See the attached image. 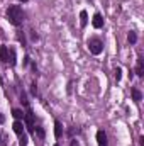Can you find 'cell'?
<instances>
[{"mask_svg":"<svg viewBox=\"0 0 144 146\" xmlns=\"http://www.w3.org/2000/svg\"><path fill=\"white\" fill-rule=\"evenodd\" d=\"M7 19L12 26H20L22 21H24V12H22V7L19 5H10L7 9Z\"/></svg>","mask_w":144,"mask_h":146,"instance_id":"6da1fadb","label":"cell"},{"mask_svg":"<svg viewBox=\"0 0 144 146\" xmlns=\"http://www.w3.org/2000/svg\"><path fill=\"white\" fill-rule=\"evenodd\" d=\"M88 48H90V53L92 54H100L104 51V42L100 39H90Z\"/></svg>","mask_w":144,"mask_h":146,"instance_id":"7a4b0ae2","label":"cell"},{"mask_svg":"<svg viewBox=\"0 0 144 146\" xmlns=\"http://www.w3.org/2000/svg\"><path fill=\"white\" fill-rule=\"evenodd\" d=\"M24 119H26V126H27V129L32 133L34 131V114H32V110L27 109V112L24 114Z\"/></svg>","mask_w":144,"mask_h":146,"instance_id":"3957f363","label":"cell"},{"mask_svg":"<svg viewBox=\"0 0 144 146\" xmlns=\"http://www.w3.org/2000/svg\"><path fill=\"white\" fill-rule=\"evenodd\" d=\"M92 24H93V27H95V29L104 27V19H102V15H100V14H95V15H93V19H92Z\"/></svg>","mask_w":144,"mask_h":146,"instance_id":"277c9868","label":"cell"},{"mask_svg":"<svg viewBox=\"0 0 144 146\" xmlns=\"http://www.w3.org/2000/svg\"><path fill=\"white\" fill-rule=\"evenodd\" d=\"M97 143H98V146H107V134L104 131L97 133Z\"/></svg>","mask_w":144,"mask_h":146,"instance_id":"5b68a950","label":"cell"},{"mask_svg":"<svg viewBox=\"0 0 144 146\" xmlns=\"http://www.w3.org/2000/svg\"><path fill=\"white\" fill-rule=\"evenodd\" d=\"M7 63H9L10 66H15V63H17V60H15V49H14V48H9V58H7Z\"/></svg>","mask_w":144,"mask_h":146,"instance_id":"8992f818","label":"cell"},{"mask_svg":"<svg viewBox=\"0 0 144 146\" xmlns=\"http://www.w3.org/2000/svg\"><path fill=\"white\" fill-rule=\"evenodd\" d=\"M12 127H14V133L19 134V136L24 133V122H22V121H15V122L12 124Z\"/></svg>","mask_w":144,"mask_h":146,"instance_id":"52a82bcc","label":"cell"},{"mask_svg":"<svg viewBox=\"0 0 144 146\" xmlns=\"http://www.w3.org/2000/svg\"><path fill=\"white\" fill-rule=\"evenodd\" d=\"M7 58H9V48L7 46H0V60L3 63H7Z\"/></svg>","mask_w":144,"mask_h":146,"instance_id":"ba28073f","label":"cell"},{"mask_svg":"<svg viewBox=\"0 0 144 146\" xmlns=\"http://www.w3.org/2000/svg\"><path fill=\"white\" fill-rule=\"evenodd\" d=\"M87 22H88V14H87L85 10H81V12H80V26H81V27H85V26H87Z\"/></svg>","mask_w":144,"mask_h":146,"instance_id":"9c48e42d","label":"cell"},{"mask_svg":"<svg viewBox=\"0 0 144 146\" xmlns=\"http://www.w3.org/2000/svg\"><path fill=\"white\" fill-rule=\"evenodd\" d=\"M61 133H63V126H61L59 121H56L54 122V136L56 138H61Z\"/></svg>","mask_w":144,"mask_h":146,"instance_id":"30bf717a","label":"cell"},{"mask_svg":"<svg viewBox=\"0 0 144 146\" xmlns=\"http://www.w3.org/2000/svg\"><path fill=\"white\" fill-rule=\"evenodd\" d=\"M136 73L139 75V76H143L144 75V66H143V58H139L137 60V68H136Z\"/></svg>","mask_w":144,"mask_h":146,"instance_id":"8fae6325","label":"cell"},{"mask_svg":"<svg viewBox=\"0 0 144 146\" xmlns=\"http://www.w3.org/2000/svg\"><path fill=\"white\" fill-rule=\"evenodd\" d=\"M12 115H14L17 121H22V119H24V112H22L20 109H14L12 110Z\"/></svg>","mask_w":144,"mask_h":146,"instance_id":"7c38bea8","label":"cell"},{"mask_svg":"<svg viewBox=\"0 0 144 146\" xmlns=\"http://www.w3.org/2000/svg\"><path fill=\"white\" fill-rule=\"evenodd\" d=\"M132 97H134V100H136V102H141V99H143V95H141V92H139L137 88H134V90H132Z\"/></svg>","mask_w":144,"mask_h":146,"instance_id":"4fadbf2b","label":"cell"},{"mask_svg":"<svg viewBox=\"0 0 144 146\" xmlns=\"http://www.w3.org/2000/svg\"><path fill=\"white\" fill-rule=\"evenodd\" d=\"M27 141H29V139H27L26 133H22V134H20V139H19V145L20 146H27Z\"/></svg>","mask_w":144,"mask_h":146,"instance_id":"5bb4252c","label":"cell"},{"mask_svg":"<svg viewBox=\"0 0 144 146\" xmlns=\"http://www.w3.org/2000/svg\"><path fill=\"white\" fill-rule=\"evenodd\" d=\"M127 41H129L131 44H134V42L137 41V36H136V33H129V36H127Z\"/></svg>","mask_w":144,"mask_h":146,"instance_id":"9a60e30c","label":"cell"},{"mask_svg":"<svg viewBox=\"0 0 144 146\" xmlns=\"http://www.w3.org/2000/svg\"><path fill=\"white\" fill-rule=\"evenodd\" d=\"M120 78H122V70H120V68H117V70H115V80H117V82H120Z\"/></svg>","mask_w":144,"mask_h":146,"instance_id":"2e32d148","label":"cell"},{"mask_svg":"<svg viewBox=\"0 0 144 146\" xmlns=\"http://www.w3.org/2000/svg\"><path fill=\"white\" fill-rule=\"evenodd\" d=\"M36 133H37V136H39L41 139L44 138V129H42V127H36Z\"/></svg>","mask_w":144,"mask_h":146,"instance_id":"e0dca14e","label":"cell"},{"mask_svg":"<svg viewBox=\"0 0 144 146\" xmlns=\"http://www.w3.org/2000/svg\"><path fill=\"white\" fill-rule=\"evenodd\" d=\"M31 87H32V88H31V92H32V94H34V95H36V94H37V88H36V83H32V85H31Z\"/></svg>","mask_w":144,"mask_h":146,"instance_id":"ac0fdd59","label":"cell"},{"mask_svg":"<svg viewBox=\"0 0 144 146\" xmlns=\"http://www.w3.org/2000/svg\"><path fill=\"white\" fill-rule=\"evenodd\" d=\"M31 37H32V41H37V34L32 31V34H31Z\"/></svg>","mask_w":144,"mask_h":146,"instance_id":"d6986e66","label":"cell"},{"mask_svg":"<svg viewBox=\"0 0 144 146\" xmlns=\"http://www.w3.org/2000/svg\"><path fill=\"white\" fill-rule=\"evenodd\" d=\"M3 121H5V117H3V115H2V114H0V124H2V122H3Z\"/></svg>","mask_w":144,"mask_h":146,"instance_id":"ffe728a7","label":"cell"},{"mask_svg":"<svg viewBox=\"0 0 144 146\" xmlns=\"http://www.w3.org/2000/svg\"><path fill=\"white\" fill-rule=\"evenodd\" d=\"M71 146H78V143L76 141H71Z\"/></svg>","mask_w":144,"mask_h":146,"instance_id":"44dd1931","label":"cell"},{"mask_svg":"<svg viewBox=\"0 0 144 146\" xmlns=\"http://www.w3.org/2000/svg\"><path fill=\"white\" fill-rule=\"evenodd\" d=\"M20 2H27V0H20Z\"/></svg>","mask_w":144,"mask_h":146,"instance_id":"7402d4cb","label":"cell"},{"mask_svg":"<svg viewBox=\"0 0 144 146\" xmlns=\"http://www.w3.org/2000/svg\"><path fill=\"white\" fill-rule=\"evenodd\" d=\"M54 146H59V145H54Z\"/></svg>","mask_w":144,"mask_h":146,"instance_id":"603a6c76","label":"cell"}]
</instances>
